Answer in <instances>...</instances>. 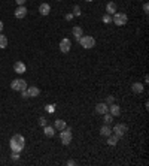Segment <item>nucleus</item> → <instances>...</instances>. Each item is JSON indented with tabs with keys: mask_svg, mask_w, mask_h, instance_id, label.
Segmentation results:
<instances>
[{
	"mask_svg": "<svg viewBox=\"0 0 149 166\" xmlns=\"http://www.w3.org/2000/svg\"><path fill=\"white\" fill-rule=\"evenodd\" d=\"M11 150L12 151H18L21 153L22 150H24V144H25V141H24V136H21V135H14L12 138H11Z\"/></svg>",
	"mask_w": 149,
	"mask_h": 166,
	"instance_id": "f257e3e1",
	"label": "nucleus"
},
{
	"mask_svg": "<svg viewBox=\"0 0 149 166\" xmlns=\"http://www.w3.org/2000/svg\"><path fill=\"white\" fill-rule=\"evenodd\" d=\"M85 50H91L95 47V39L93 36H81V39L78 40Z\"/></svg>",
	"mask_w": 149,
	"mask_h": 166,
	"instance_id": "f03ea898",
	"label": "nucleus"
},
{
	"mask_svg": "<svg viewBox=\"0 0 149 166\" xmlns=\"http://www.w3.org/2000/svg\"><path fill=\"white\" fill-rule=\"evenodd\" d=\"M112 21H113L116 26H125L128 18H127V15H125L124 12H115L113 17H112Z\"/></svg>",
	"mask_w": 149,
	"mask_h": 166,
	"instance_id": "7ed1b4c3",
	"label": "nucleus"
},
{
	"mask_svg": "<svg viewBox=\"0 0 149 166\" xmlns=\"http://www.w3.org/2000/svg\"><path fill=\"white\" fill-rule=\"evenodd\" d=\"M60 139H61V142H63V145H69L70 142H72V129L69 127V129H63V132L60 133Z\"/></svg>",
	"mask_w": 149,
	"mask_h": 166,
	"instance_id": "20e7f679",
	"label": "nucleus"
},
{
	"mask_svg": "<svg viewBox=\"0 0 149 166\" xmlns=\"http://www.w3.org/2000/svg\"><path fill=\"white\" fill-rule=\"evenodd\" d=\"M11 88L15 90V92H22V90L27 88V82L24 79H14L11 82Z\"/></svg>",
	"mask_w": 149,
	"mask_h": 166,
	"instance_id": "39448f33",
	"label": "nucleus"
},
{
	"mask_svg": "<svg viewBox=\"0 0 149 166\" xmlns=\"http://www.w3.org/2000/svg\"><path fill=\"white\" fill-rule=\"evenodd\" d=\"M112 132H113V135H116L118 138H122V136L128 132V127H127L125 124H116Z\"/></svg>",
	"mask_w": 149,
	"mask_h": 166,
	"instance_id": "423d86ee",
	"label": "nucleus"
},
{
	"mask_svg": "<svg viewBox=\"0 0 149 166\" xmlns=\"http://www.w3.org/2000/svg\"><path fill=\"white\" fill-rule=\"evenodd\" d=\"M70 48H72V42H70L67 37L60 42V50H61V53H69Z\"/></svg>",
	"mask_w": 149,
	"mask_h": 166,
	"instance_id": "0eeeda50",
	"label": "nucleus"
},
{
	"mask_svg": "<svg viewBox=\"0 0 149 166\" xmlns=\"http://www.w3.org/2000/svg\"><path fill=\"white\" fill-rule=\"evenodd\" d=\"M95 112L97 114H106V112H109V106H108V103H97L95 105Z\"/></svg>",
	"mask_w": 149,
	"mask_h": 166,
	"instance_id": "6e6552de",
	"label": "nucleus"
},
{
	"mask_svg": "<svg viewBox=\"0 0 149 166\" xmlns=\"http://www.w3.org/2000/svg\"><path fill=\"white\" fill-rule=\"evenodd\" d=\"M49 12H51V6L48 5V3H42L40 6H39V14L40 15H49Z\"/></svg>",
	"mask_w": 149,
	"mask_h": 166,
	"instance_id": "1a4fd4ad",
	"label": "nucleus"
},
{
	"mask_svg": "<svg viewBox=\"0 0 149 166\" xmlns=\"http://www.w3.org/2000/svg\"><path fill=\"white\" fill-rule=\"evenodd\" d=\"M25 15H27V9H25L24 5H22V6H18V8L15 9V17H17V18L21 19V18H24Z\"/></svg>",
	"mask_w": 149,
	"mask_h": 166,
	"instance_id": "9d476101",
	"label": "nucleus"
},
{
	"mask_svg": "<svg viewBox=\"0 0 149 166\" xmlns=\"http://www.w3.org/2000/svg\"><path fill=\"white\" fill-rule=\"evenodd\" d=\"M14 71L17 72V74H24L25 72V64L22 63V61H17L15 64H14Z\"/></svg>",
	"mask_w": 149,
	"mask_h": 166,
	"instance_id": "9b49d317",
	"label": "nucleus"
},
{
	"mask_svg": "<svg viewBox=\"0 0 149 166\" xmlns=\"http://www.w3.org/2000/svg\"><path fill=\"white\" fill-rule=\"evenodd\" d=\"M109 111H111V115H112V117H118V115L121 114V108H119L116 103H113L111 108H109Z\"/></svg>",
	"mask_w": 149,
	"mask_h": 166,
	"instance_id": "f8f14e48",
	"label": "nucleus"
},
{
	"mask_svg": "<svg viewBox=\"0 0 149 166\" xmlns=\"http://www.w3.org/2000/svg\"><path fill=\"white\" fill-rule=\"evenodd\" d=\"M72 32H73V36H74V39H76V40H79V39H81V36L84 35V30H82L79 26L73 27V30H72Z\"/></svg>",
	"mask_w": 149,
	"mask_h": 166,
	"instance_id": "ddd939ff",
	"label": "nucleus"
},
{
	"mask_svg": "<svg viewBox=\"0 0 149 166\" xmlns=\"http://www.w3.org/2000/svg\"><path fill=\"white\" fill-rule=\"evenodd\" d=\"M27 93H28L30 97H37V96L40 94V90H39L37 87H28V88H27Z\"/></svg>",
	"mask_w": 149,
	"mask_h": 166,
	"instance_id": "4468645a",
	"label": "nucleus"
},
{
	"mask_svg": "<svg viewBox=\"0 0 149 166\" xmlns=\"http://www.w3.org/2000/svg\"><path fill=\"white\" fill-rule=\"evenodd\" d=\"M131 90H133V93L139 94V93L143 92V84H140V82H134V84L131 85Z\"/></svg>",
	"mask_w": 149,
	"mask_h": 166,
	"instance_id": "2eb2a0df",
	"label": "nucleus"
},
{
	"mask_svg": "<svg viewBox=\"0 0 149 166\" xmlns=\"http://www.w3.org/2000/svg\"><path fill=\"white\" fill-rule=\"evenodd\" d=\"M43 133H45V136L52 138V136L55 135V129H54V127H49V126H45V127H43Z\"/></svg>",
	"mask_w": 149,
	"mask_h": 166,
	"instance_id": "dca6fc26",
	"label": "nucleus"
},
{
	"mask_svg": "<svg viewBox=\"0 0 149 166\" xmlns=\"http://www.w3.org/2000/svg\"><path fill=\"white\" fill-rule=\"evenodd\" d=\"M118 141H119V138H118L116 135H109V136H108V144H109L111 147L116 145V144H118Z\"/></svg>",
	"mask_w": 149,
	"mask_h": 166,
	"instance_id": "f3484780",
	"label": "nucleus"
},
{
	"mask_svg": "<svg viewBox=\"0 0 149 166\" xmlns=\"http://www.w3.org/2000/svg\"><path fill=\"white\" fill-rule=\"evenodd\" d=\"M106 12L109 14V15H113L115 12H116V5L111 2V3H108V6H106Z\"/></svg>",
	"mask_w": 149,
	"mask_h": 166,
	"instance_id": "a211bd4d",
	"label": "nucleus"
},
{
	"mask_svg": "<svg viewBox=\"0 0 149 166\" xmlns=\"http://www.w3.org/2000/svg\"><path fill=\"white\" fill-rule=\"evenodd\" d=\"M100 135H101V136H106V138H108L109 135H112V130H111V127H109L108 124H104V126H103V127L100 129Z\"/></svg>",
	"mask_w": 149,
	"mask_h": 166,
	"instance_id": "6ab92c4d",
	"label": "nucleus"
},
{
	"mask_svg": "<svg viewBox=\"0 0 149 166\" xmlns=\"http://www.w3.org/2000/svg\"><path fill=\"white\" fill-rule=\"evenodd\" d=\"M54 127H55L57 130H63L64 127H66V121H64V120H55Z\"/></svg>",
	"mask_w": 149,
	"mask_h": 166,
	"instance_id": "aec40b11",
	"label": "nucleus"
},
{
	"mask_svg": "<svg viewBox=\"0 0 149 166\" xmlns=\"http://www.w3.org/2000/svg\"><path fill=\"white\" fill-rule=\"evenodd\" d=\"M8 47V37L5 35H0V48H6Z\"/></svg>",
	"mask_w": 149,
	"mask_h": 166,
	"instance_id": "412c9836",
	"label": "nucleus"
},
{
	"mask_svg": "<svg viewBox=\"0 0 149 166\" xmlns=\"http://www.w3.org/2000/svg\"><path fill=\"white\" fill-rule=\"evenodd\" d=\"M103 115H104V124H111L112 121H113V117H112L111 114L106 112V114H103Z\"/></svg>",
	"mask_w": 149,
	"mask_h": 166,
	"instance_id": "4be33fe9",
	"label": "nucleus"
},
{
	"mask_svg": "<svg viewBox=\"0 0 149 166\" xmlns=\"http://www.w3.org/2000/svg\"><path fill=\"white\" fill-rule=\"evenodd\" d=\"M39 124H40L42 127H45V126L48 124V120H46L45 117H40V118H39Z\"/></svg>",
	"mask_w": 149,
	"mask_h": 166,
	"instance_id": "5701e85b",
	"label": "nucleus"
},
{
	"mask_svg": "<svg viewBox=\"0 0 149 166\" xmlns=\"http://www.w3.org/2000/svg\"><path fill=\"white\" fill-rule=\"evenodd\" d=\"M103 22H104V24H108V22H111L112 21V15H109V14H106V15H103Z\"/></svg>",
	"mask_w": 149,
	"mask_h": 166,
	"instance_id": "b1692460",
	"label": "nucleus"
},
{
	"mask_svg": "<svg viewBox=\"0 0 149 166\" xmlns=\"http://www.w3.org/2000/svg\"><path fill=\"white\" fill-rule=\"evenodd\" d=\"M81 14H82V12H81V8H79V6L76 5V6L73 8V15H76V17H79Z\"/></svg>",
	"mask_w": 149,
	"mask_h": 166,
	"instance_id": "393cba45",
	"label": "nucleus"
},
{
	"mask_svg": "<svg viewBox=\"0 0 149 166\" xmlns=\"http://www.w3.org/2000/svg\"><path fill=\"white\" fill-rule=\"evenodd\" d=\"M21 97H22V99H28V97H30V96H28V93H27V88L21 92Z\"/></svg>",
	"mask_w": 149,
	"mask_h": 166,
	"instance_id": "a878e982",
	"label": "nucleus"
},
{
	"mask_svg": "<svg viewBox=\"0 0 149 166\" xmlns=\"http://www.w3.org/2000/svg\"><path fill=\"white\" fill-rule=\"evenodd\" d=\"M12 159H14V160H18V159H19V153H18V151H12Z\"/></svg>",
	"mask_w": 149,
	"mask_h": 166,
	"instance_id": "bb28decb",
	"label": "nucleus"
},
{
	"mask_svg": "<svg viewBox=\"0 0 149 166\" xmlns=\"http://www.w3.org/2000/svg\"><path fill=\"white\" fill-rule=\"evenodd\" d=\"M148 11H149V5H148V3H145V5H143V12H145V14H148Z\"/></svg>",
	"mask_w": 149,
	"mask_h": 166,
	"instance_id": "cd10ccee",
	"label": "nucleus"
},
{
	"mask_svg": "<svg viewBox=\"0 0 149 166\" xmlns=\"http://www.w3.org/2000/svg\"><path fill=\"white\" fill-rule=\"evenodd\" d=\"M73 14H67V15H66V19H67V21H70V19H73Z\"/></svg>",
	"mask_w": 149,
	"mask_h": 166,
	"instance_id": "c85d7f7f",
	"label": "nucleus"
},
{
	"mask_svg": "<svg viewBox=\"0 0 149 166\" xmlns=\"http://www.w3.org/2000/svg\"><path fill=\"white\" fill-rule=\"evenodd\" d=\"M15 2L18 3V6H22V5H24V3H25L27 0H15Z\"/></svg>",
	"mask_w": 149,
	"mask_h": 166,
	"instance_id": "c756f323",
	"label": "nucleus"
},
{
	"mask_svg": "<svg viewBox=\"0 0 149 166\" xmlns=\"http://www.w3.org/2000/svg\"><path fill=\"white\" fill-rule=\"evenodd\" d=\"M113 102V96H108V103H112Z\"/></svg>",
	"mask_w": 149,
	"mask_h": 166,
	"instance_id": "7c9ffc66",
	"label": "nucleus"
},
{
	"mask_svg": "<svg viewBox=\"0 0 149 166\" xmlns=\"http://www.w3.org/2000/svg\"><path fill=\"white\" fill-rule=\"evenodd\" d=\"M67 165H69V166H73L74 162H73V160H69V162H67Z\"/></svg>",
	"mask_w": 149,
	"mask_h": 166,
	"instance_id": "2f4dec72",
	"label": "nucleus"
},
{
	"mask_svg": "<svg viewBox=\"0 0 149 166\" xmlns=\"http://www.w3.org/2000/svg\"><path fill=\"white\" fill-rule=\"evenodd\" d=\"M2 30H3V22L0 21V32H2Z\"/></svg>",
	"mask_w": 149,
	"mask_h": 166,
	"instance_id": "473e14b6",
	"label": "nucleus"
},
{
	"mask_svg": "<svg viewBox=\"0 0 149 166\" xmlns=\"http://www.w3.org/2000/svg\"><path fill=\"white\" fill-rule=\"evenodd\" d=\"M85 2H93V0H85Z\"/></svg>",
	"mask_w": 149,
	"mask_h": 166,
	"instance_id": "72a5a7b5",
	"label": "nucleus"
},
{
	"mask_svg": "<svg viewBox=\"0 0 149 166\" xmlns=\"http://www.w3.org/2000/svg\"><path fill=\"white\" fill-rule=\"evenodd\" d=\"M57 2H60V0H57Z\"/></svg>",
	"mask_w": 149,
	"mask_h": 166,
	"instance_id": "f704fd0d",
	"label": "nucleus"
}]
</instances>
